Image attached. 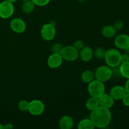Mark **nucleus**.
<instances>
[{
	"mask_svg": "<svg viewBox=\"0 0 129 129\" xmlns=\"http://www.w3.org/2000/svg\"><path fill=\"white\" fill-rule=\"evenodd\" d=\"M116 47L121 50H125L129 48V36L126 34L117 35L114 40Z\"/></svg>",
	"mask_w": 129,
	"mask_h": 129,
	"instance_id": "nucleus-10",
	"label": "nucleus"
},
{
	"mask_svg": "<svg viewBox=\"0 0 129 129\" xmlns=\"http://www.w3.org/2000/svg\"><path fill=\"white\" fill-rule=\"evenodd\" d=\"M112 77L111 68L108 66H102L98 67L94 71L95 79H97L102 83L109 81Z\"/></svg>",
	"mask_w": 129,
	"mask_h": 129,
	"instance_id": "nucleus-4",
	"label": "nucleus"
},
{
	"mask_svg": "<svg viewBox=\"0 0 129 129\" xmlns=\"http://www.w3.org/2000/svg\"><path fill=\"white\" fill-rule=\"evenodd\" d=\"M50 23L54 26H55V25H56V22L55 21H52L51 22H50Z\"/></svg>",
	"mask_w": 129,
	"mask_h": 129,
	"instance_id": "nucleus-33",
	"label": "nucleus"
},
{
	"mask_svg": "<svg viewBox=\"0 0 129 129\" xmlns=\"http://www.w3.org/2000/svg\"><path fill=\"white\" fill-rule=\"evenodd\" d=\"M35 5L39 6H44L50 3V0H31Z\"/></svg>",
	"mask_w": 129,
	"mask_h": 129,
	"instance_id": "nucleus-26",
	"label": "nucleus"
},
{
	"mask_svg": "<svg viewBox=\"0 0 129 129\" xmlns=\"http://www.w3.org/2000/svg\"><path fill=\"white\" fill-rule=\"evenodd\" d=\"M14 13V6L13 3L5 1L0 3V17L7 19L11 17Z\"/></svg>",
	"mask_w": 129,
	"mask_h": 129,
	"instance_id": "nucleus-8",
	"label": "nucleus"
},
{
	"mask_svg": "<svg viewBox=\"0 0 129 129\" xmlns=\"http://www.w3.org/2000/svg\"><path fill=\"white\" fill-rule=\"evenodd\" d=\"M76 1H78V2L82 3V2H84V1H85L86 0H76Z\"/></svg>",
	"mask_w": 129,
	"mask_h": 129,
	"instance_id": "nucleus-36",
	"label": "nucleus"
},
{
	"mask_svg": "<svg viewBox=\"0 0 129 129\" xmlns=\"http://www.w3.org/2000/svg\"><path fill=\"white\" fill-rule=\"evenodd\" d=\"M79 56L81 59L84 62H89L93 57V51L91 48L88 46H84V47L79 51Z\"/></svg>",
	"mask_w": 129,
	"mask_h": 129,
	"instance_id": "nucleus-14",
	"label": "nucleus"
},
{
	"mask_svg": "<svg viewBox=\"0 0 129 129\" xmlns=\"http://www.w3.org/2000/svg\"><path fill=\"white\" fill-rule=\"evenodd\" d=\"M94 79V73L91 70H85L82 73L81 79L84 83H89Z\"/></svg>",
	"mask_w": 129,
	"mask_h": 129,
	"instance_id": "nucleus-19",
	"label": "nucleus"
},
{
	"mask_svg": "<svg viewBox=\"0 0 129 129\" xmlns=\"http://www.w3.org/2000/svg\"><path fill=\"white\" fill-rule=\"evenodd\" d=\"M102 34L103 37L106 38H112L117 34V30H115L113 25H105L102 28Z\"/></svg>",
	"mask_w": 129,
	"mask_h": 129,
	"instance_id": "nucleus-16",
	"label": "nucleus"
},
{
	"mask_svg": "<svg viewBox=\"0 0 129 129\" xmlns=\"http://www.w3.org/2000/svg\"><path fill=\"white\" fill-rule=\"evenodd\" d=\"M111 68V71H112V77L115 78H119L122 77L121 75L120 71V65L117 66L112 67Z\"/></svg>",
	"mask_w": 129,
	"mask_h": 129,
	"instance_id": "nucleus-24",
	"label": "nucleus"
},
{
	"mask_svg": "<svg viewBox=\"0 0 129 129\" xmlns=\"http://www.w3.org/2000/svg\"><path fill=\"white\" fill-rule=\"evenodd\" d=\"M98 100H99L100 106L109 108V109L112 108L114 105V99L111 96L110 94L103 93L102 96L98 98Z\"/></svg>",
	"mask_w": 129,
	"mask_h": 129,
	"instance_id": "nucleus-13",
	"label": "nucleus"
},
{
	"mask_svg": "<svg viewBox=\"0 0 129 129\" xmlns=\"http://www.w3.org/2000/svg\"><path fill=\"white\" fill-rule=\"evenodd\" d=\"M88 91L91 96L99 98L105 91V86L102 82L94 79L88 83Z\"/></svg>",
	"mask_w": 129,
	"mask_h": 129,
	"instance_id": "nucleus-3",
	"label": "nucleus"
},
{
	"mask_svg": "<svg viewBox=\"0 0 129 129\" xmlns=\"http://www.w3.org/2000/svg\"><path fill=\"white\" fill-rule=\"evenodd\" d=\"M94 128L95 127L90 118L83 119L78 124V128L79 129H94Z\"/></svg>",
	"mask_w": 129,
	"mask_h": 129,
	"instance_id": "nucleus-18",
	"label": "nucleus"
},
{
	"mask_svg": "<svg viewBox=\"0 0 129 129\" xmlns=\"http://www.w3.org/2000/svg\"><path fill=\"white\" fill-rule=\"evenodd\" d=\"M29 107V102L26 100H21L18 104V108L22 112L28 111Z\"/></svg>",
	"mask_w": 129,
	"mask_h": 129,
	"instance_id": "nucleus-23",
	"label": "nucleus"
},
{
	"mask_svg": "<svg viewBox=\"0 0 129 129\" xmlns=\"http://www.w3.org/2000/svg\"><path fill=\"white\" fill-rule=\"evenodd\" d=\"M125 89L126 92L127 93H129V78L127 79V81H126L125 84Z\"/></svg>",
	"mask_w": 129,
	"mask_h": 129,
	"instance_id": "nucleus-31",
	"label": "nucleus"
},
{
	"mask_svg": "<svg viewBox=\"0 0 129 129\" xmlns=\"http://www.w3.org/2000/svg\"><path fill=\"white\" fill-rule=\"evenodd\" d=\"M106 50L103 47H98L94 50L93 52V55H94L96 58L98 59H103L105 54Z\"/></svg>",
	"mask_w": 129,
	"mask_h": 129,
	"instance_id": "nucleus-22",
	"label": "nucleus"
},
{
	"mask_svg": "<svg viewBox=\"0 0 129 129\" xmlns=\"http://www.w3.org/2000/svg\"><path fill=\"white\" fill-rule=\"evenodd\" d=\"M129 62V54L127 53L121 54V63Z\"/></svg>",
	"mask_w": 129,
	"mask_h": 129,
	"instance_id": "nucleus-30",
	"label": "nucleus"
},
{
	"mask_svg": "<svg viewBox=\"0 0 129 129\" xmlns=\"http://www.w3.org/2000/svg\"><path fill=\"white\" fill-rule=\"evenodd\" d=\"M0 129H4V125L2 124H0Z\"/></svg>",
	"mask_w": 129,
	"mask_h": 129,
	"instance_id": "nucleus-35",
	"label": "nucleus"
},
{
	"mask_svg": "<svg viewBox=\"0 0 129 129\" xmlns=\"http://www.w3.org/2000/svg\"><path fill=\"white\" fill-rule=\"evenodd\" d=\"M121 53L117 49H109L106 50L104 59L108 66H117L121 64Z\"/></svg>",
	"mask_w": 129,
	"mask_h": 129,
	"instance_id": "nucleus-2",
	"label": "nucleus"
},
{
	"mask_svg": "<svg viewBox=\"0 0 129 129\" xmlns=\"http://www.w3.org/2000/svg\"><path fill=\"white\" fill-rule=\"evenodd\" d=\"M60 55L62 57L63 60L73 62L79 57V51L73 45H68L63 47Z\"/></svg>",
	"mask_w": 129,
	"mask_h": 129,
	"instance_id": "nucleus-5",
	"label": "nucleus"
},
{
	"mask_svg": "<svg viewBox=\"0 0 129 129\" xmlns=\"http://www.w3.org/2000/svg\"><path fill=\"white\" fill-rule=\"evenodd\" d=\"M126 93L127 92L125 89V87L122 86H113L111 88L110 91V94L114 99V100H120L125 95Z\"/></svg>",
	"mask_w": 129,
	"mask_h": 129,
	"instance_id": "nucleus-12",
	"label": "nucleus"
},
{
	"mask_svg": "<svg viewBox=\"0 0 129 129\" xmlns=\"http://www.w3.org/2000/svg\"><path fill=\"white\" fill-rule=\"evenodd\" d=\"M35 5L31 0L23 1L22 6H21V10L25 13H31L33 12L35 9Z\"/></svg>",
	"mask_w": 129,
	"mask_h": 129,
	"instance_id": "nucleus-20",
	"label": "nucleus"
},
{
	"mask_svg": "<svg viewBox=\"0 0 129 129\" xmlns=\"http://www.w3.org/2000/svg\"><path fill=\"white\" fill-rule=\"evenodd\" d=\"M44 110H45V105L42 101L39 100H34L29 102L28 111L32 115H40L44 112Z\"/></svg>",
	"mask_w": 129,
	"mask_h": 129,
	"instance_id": "nucleus-7",
	"label": "nucleus"
},
{
	"mask_svg": "<svg viewBox=\"0 0 129 129\" xmlns=\"http://www.w3.org/2000/svg\"><path fill=\"white\" fill-rule=\"evenodd\" d=\"M21 1H28V0H21Z\"/></svg>",
	"mask_w": 129,
	"mask_h": 129,
	"instance_id": "nucleus-37",
	"label": "nucleus"
},
{
	"mask_svg": "<svg viewBox=\"0 0 129 129\" xmlns=\"http://www.w3.org/2000/svg\"><path fill=\"white\" fill-rule=\"evenodd\" d=\"M63 46L62 44L59 43H55L53 44L51 47V51L52 53H56V54H60L62 49Z\"/></svg>",
	"mask_w": 129,
	"mask_h": 129,
	"instance_id": "nucleus-25",
	"label": "nucleus"
},
{
	"mask_svg": "<svg viewBox=\"0 0 129 129\" xmlns=\"http://www.w3.org/2000/svg\"><path fill=\"white\" fill-rule=\"evenodd\" d=\"M120 71L121 75L123 78L128 79L129 78V62L121 63L120 64Z\"/></svg>",
	"mask_w": 129,
	"mask_h": 129,
	"instance_id": "nucleus-21",
	"label": "nucleus"
},
{
	"mask_svg": "<svg viewBox=\"0 0 129 129\" xmlns=\"http://www.w3.org/2000/svg\"><path fill=\"white\" fill-rule=\"evenodd\" d=\"M73 46H74V47L78 50V51H79L81 49H82L83 47H84V43H83V42L82 41V40H77L74 42Z\"/></svg>",
	"mask_w": 129,
	"mask_h": 129,
	"instance_id": "nucleus-28",
	"label": "nucleus"
},
{
	"mask_svg": "<svg viewBox=\"0 0 129 129\" xmlns=\"http://www.w3.org/2000/svg\"><path fill=\"white\" fill-rule=\"evenodd\" d=\"M100 106L98 98L91 96L89 98L86 103V107L89 111H93Z\"/></svg>",
	"mask_w": 129,
	"mask_h": 129,
	"instance_id": "nucleus-17",
	"label": "nucleus"
},
{
	"mask_svg": "<svg viewBox=\"0 0 129 129\" xmlns=\"http://www.w3.org/2000/svg\"><path fill=\"white\" fill-rule=\"evenodd\" d=\"M10 26L13 31L16 34H22L26 30V23L22 19L15 18L10 21Z\"/></svg>",
	"mask_w": 129,
	"mask_h": 129,
	"instance_id": "nucleus-9",
	"label": "nucleus"
},
{
	"mask_svg": "<svg viewBox=\"0 0 129 129\" xmlns=\"http://www.w3.org/2000/svg\"><path fill=\"white\" fill-rule=\"evenodd\" d=\"M6 1H9V2L11 3H15V2H16V1H17V0H6Z\"/></svg>",
	"mask_w": 129,
	"mask_h": 129,
	"instance_id": "nucleus-34",
	"label": "nucleus"
},
{
	"mask_svg": "<svg viewBox=\"0 0 129 129\" xmlns=\"http://www.w3.org/2000/svg\"><path fill=\"white\" fill-rule=\"evenodd\" d=\"M63 62V58L60 54L52 53L47 59V65L52 69H55L61 66Z\"/></svg>",
	"mask_w": 129,
	"mask_h": 129,
	"instance_id": "nucleus-11",
	"label": "nucleus"
},
{
	"mask_svg": "<svg viewBox=\"0 0 129 129\" xmlns=\"http://www.w3.org/2000/svg\"><path fill=\"white\" fill-rule=\"evenodd\" d=\"M13 128V126L11 123H6L4 125V129H11Z\"/></svg>",
	"mask_w": 129,
	"mask_h": 129,
	"instance_id": "nucleus-32",
	"label": "nucleus"
},
{
	"mask_svg": "<svg viewBox=\"0 0 129 129\" xmlns=\"http://www.w3.org/2000/svg\"><path fill=\"white\" fill-rule=\"evenodd\" d=\"M74 125V121L70 116L65 115L60 118L59 122V126L61 129H71Z\"/></svg>",
	"mask_w": 129,
	"mask_h": 129,
	"instance_id": "nucleus-15",
	"label": "nucleus"
},
{
	"mask_svg": "<svg viewBox=\"0 0 129 129\" xmlns=\"http://www.w3.org/2000/svg\"><path fill=\"white\" fill-rule=\"evenodd\" d=\"M113 26L117 31V30H121L124 26V23L122 20H117L116 21H115Z\"/></svg>",
	"mask_w": 129,
	"mask_h": 129,
	"instance_id": "nucleus-27",
	"label": "nucleus"
},
{
	"mask_svg": "<svg viewBox=\"0 0 129 129\" xmlns=\"http://www.w3.org/2000/svg\"><path fill=\"white\" fill-rule=\"evenodd\" d=\"M40 34L44 40L50 41L54 39L56 34L55 26L49 23L43 25L40 30Z\"/></svg>",
	"mask_w": 129,
	"mask_h": 129,
	"instance_id": "nucleus-6",
	"label": "nucleus"
},
{
	"mask_svg": "<svg viewBox=\"0 0 129 129\" xmlns=\"http://www.w3.org/2000/svg\"><path fill=\"white\" fill-rule=\"evenodd\" d=\"M90 119L95 127L105 128L110 123L112 114L109 108L99 106L98 108L91 111Z\"/></svg>",
	"mask_w": 129,
	"mask_h": 129,
	"instance_id": "nucleus-1",
	"label": "nucleus"
},
{
	"mask_svg": "<svg viewBox=\"0 0 129 129\" xmlns=\"http://www.w3.org/2000/svg\"><path fill=\"white\" fill-rule=\"evenodd\" d=\"M123 104L125 107H129V93H126L125 95L122 99Z\"/></svg>",
	"mask_w": 129,
	"mask_h": 129,
	"instance_id": "nucleus-29",
	"label": "nucleus"
}]
</instances>
